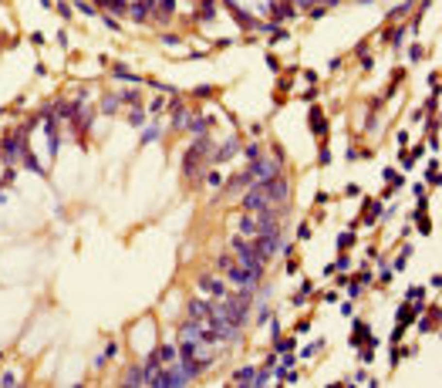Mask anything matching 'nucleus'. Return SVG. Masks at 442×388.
<instances>
[{
  "instance_id": "dca6fc26",
  "label": "nucleus",
  "mask_w": 442,
  "mask_h": 388,
  "mask_svg": "<svg viewBox=\"0 0 442 388\" xmlns=\"http://www.w3.org/2000/svg\"><path fill=\"white\" fill-rule=\"evenodd\" d=\"M355 327H358V331H355V337H351V344H365V341H368V344H375V337H371L368 334V324H355Z\"/></svg>"
},
{
  "instance_id": "a19ab883",
  "label": "nucleus",
  "mask_w": 442,
  "mask_h": 388,
  "mask_svg": "<svg viewBox=\"0 0 442 388\" xmlns=\"http://www.w3.org/2000/svg\"><path fill=\"white\" fill-rule=\"evenodd\" d=\"M229 263H233V257H220V260H216V267H220V270H226Z\"/></svg>"
},
{
  "instance_id": "9d476101",
  "label": "nucleus",
  "mask_w": 442,
  "mask_h": 388,
  "mask_svg": "<svg viewBox=\"0 0 442 388\" xmlns=\"http://www.w3.org/2000/svg\"><path fill=\"white\" fill-rule=\"evenodd\" d=\"M199 290H206L213 297H226V284L216 280V277H199Z\"/></svg>"
},
{
  "instance_id": "6ab92c4d",
  "label": "nucleus",
  "mask_w": 442,
  "mask_h": 388,
  "mask_svg": "<svg viewBox=\"0 0 442 388\" xmlns=\"http://www.w3.org/2000/svg\"><path fill=\"white\" fill-rule=\"evenodd\" d=\"M415 311H422V304H415V307H405V304H402V307H398V324L405 327V324L415 318Z\"/></svg>"
},
{
  "instance_id": "473e14b6",
  "label": "nucleus",
  "mask_w": 442,
  "mask_h": 388,
  "mask_svg": "<svg viewBox=\"0 0 442 388\" xmlns=\"http://www.w3.org/2000/svg\"><path fill=\"white\" fill-rule=\"evenodd\" d=\"M291 365H294V354H287V351H284V358H280V371H287Z\"/></svg>"
},
{
  "instance_id": "b1692460",
  "label": "nucleus",
  "mask_w": 442,
  "mask_h": 388,
  "mask_svg": "<svg viewBox=\"0 0 442 388\" xmlns=\"http://www.w3.org/2000/svg\"><path fill=\"white\" fill-rule=\"evenodd\" d=\"M189 129H193V132H199V135H203V132L210 129V118H189Z\"/></svg>"
},
{
  "instance_id": "0eeeda50",
  "label": "nucleus",
  "mask_w": 442,
  "mask_h": 388,
  "mask_svg": "<svg viewBox=\"0 0 442 388\" xmlns=\"http://www.w3.org/2000/svg\"><path fill=\"white\" fill-rule=\"evenodd\" d=\"M223 3H226V10L233 14V20H236L240 27H246V31H257V20H253L246 10H240V3H236V0H223Z\"/></svg>"
},
{
  "instance_id": "f257e3e1",
  "label": "nucleus",
  "mask_w": 442,
  "mask_h": 388,
  "mask_svg": "<svg viewBox=\"0 0 442 388\" xmlns=\"http://www.w3.org/2000/svg\"><path fill=\"white\" fill-rule=\"evenodd\" d=\"M274 230H280L277 226V209H263L257 216L240 219V233L243 236H260V233H274Z\"/></svg>"
},
{
  "instance_id": "cd10ccee",
  "label": "nucleus",
  "mask_w": 442,
  "mask_h": 388,
  "mask_svg": "<svg viewBox=\"0 0 442 388\" xmlns=\"http://www.w3.org/2000/svg\"><path fill=\"white\" fill-rule=\"evenodd\" d=\"M129 122H132V125H146V112H139V108L129 112Z\"/></svg>"
},
{
  "instance_id": "4be33fe9",
  "label": "nucleus",
  "mask_w": 442,
  "mask_h": 388,
  "mask_svg": "<svg viewBox=\"0 0 442 388\" xmlns=\"http://www.w3.org/2000/svg\"><path fill=\"white\" fill-rule=\"evenodd\" d=\"M98 3H101L105 10H115V14H122V10H129V7H125V0H98Z\"/></svg>"
},
{
  "instance_id": "bb28decb",
  "label": "nucleus",
  "mask_w": 442,
  "mask_h": 388,
  "mask_svg": "<svg viewBox=\"0 0 442 388\" xmlns=\"http://www.w3.org/2000/svg\"><path fill=\"white\" fill-rule=\"evenodd\" d=\"M115 108H118V98H105V101H101V112H105V115H112Z\"/></svg>"
},
{
  "instance_id": "5701e85b",
  "label": "nucleus",
  "mask_w": 442,
  "mask_h": 388,
  "mask_svg": "<svg viewBox=\"0 0 442 388\" xmlns=\"http://www.w3.org/2000/svg\"><path fill=\"white\" fill-rule=\"evenodd\" d=\"M213 14H216V0H203V10H199V17H203V20H210Z\"/></svg>"
},
{
  "instance_id": "20e7f679",
  "label": "nucleus",
  "mask_w": 442,
  "mask_h": 388,
  "mask_svg": "<svg viewBox=\"0 0 442 388\" xmlns=\"http://www.w3.org/2000/svg\"><path fill=\"white\" fill-rule=\"evenodd\" d=\"M226 273H229V280H233V284H240L243 290H253V287L260 284V277H263V273H257V270L243 267V263H240V267H236V263H229V267H226Z\"/></svg>"
},
{
  "instance_id": "2f4dec72",
  "label": "nucleus",
  "mask_w": 442,
  "mask_h": 388,
  "mask_svg": "<svg viewBox=\"0 0 442 388\" xmlns=\"http://www.w3.org/2000/svg\"><path fill=\"white\" fill-rule=\"evenodd\" d=\"M291 348H294V341H284V337H277V351H280V354H284V351H291Z\"/></svg>"
},
{
  "instance_id": "79ce46f5",
  "label": "nucleus",
  "mask_w": 442,
  "mask_h": 388,
  "mask_svg": "<svg viewBox=\"0 0 442 388\" xmlns=\"http://www.w3.org/2000/svg\"><path fill=\"white\" fill-rule=\"evenodd\" d=\"M311 3H314V0H297V7H311Z\"/></svg>"
},
{
  "instance_id": "423d86ee",
  "label": "nucleus",
  "mask_w": 442,
  "mask_h": 388,
  "mask_svg": "<svg viewBox=\"0 0 442 388\" xmlns=\"http://www.w3.org/2000/svg\"><path fill=\"white\" fill-rule=\"evenodd\" d=\"M277 247H280V230H274V233H260V236H257V243H253V250H257L263 260L274 257V253H277Z\"/></svg>"
},
{
  "instance_id": "37998d69",
  "label": "nucleus",
  "mask_w": 442,
  "mask_h": 388,
  "mask_svg": "<svg viewBox=\"0 0 442 388\" xmlns=\"http://www.w3.org/2000/svg\"><path fill=\"white\" fill-rule=\"evenodd\" d=\"M334 3H338V0H327V7H334Z\"/></svg>"
},
{
  "instance_id": "c85d7f7f",
  "label": "nucleus",
  "mask_w": 442,
  "mask_h": 388,
  "mask_svg": "<svg viewBox=\"0 0 442 388\" xmlns=\"http://www.w3.org/2000/svg\"><path fill=\"white\" fill-rule=\"evenodd\" d=\"M351 243H355V236H351V233H341V236H338V247H341V250H348Z\"/></svg>"
},
{
  "instance_id": "f704fd0d",
  "label": "nucleus",
  "mask_w": 442,
  "mask_h": 388,
  "mask_svg": "<svg viewBox=\"0 0 442 388\" xmlns=\"http://www.w3.org/2000/svg\"><path fill=\"white\" fill-rule=\"evenodd\" d=\"M246 159H260V145H246Z\"/></svg>"
},
{
  "instance_id": "72a5a7b5",
  "label": "nucleus",
  "mask_w": 442,
  "mask_h": 388,
  "mask_svg": "<svg viewBox=\"0 0 442 388\" xmlns=\"http://www.w3.org/2000/svg\"><path fill=\"white\" fill-rule=\"evenodd\" d=\"M101 20H105V27H108V31H118V20H115V17H108V14H105Z\"/></svg>"
},
{
  "instance_id": "39448f33",
  "label": "nucleus",
  "mask_w": 442,
  "mask_h": 388,
  "mask_svg": "<svg viewBox=\"0 0 442 388\" xmlns=\"http://www.w3.org/2000/svg\"><path fill=\"white\" fill-rule=\"evenodd\" d=\"M250 176L253 179H274V176H280V155L277 159H253Z\"/></svg>"
},
{
  "instance_id": "ddd939ff",
  "label": "nucleus",
  "mask_w": 442,
  "mask_h": 388,
  "mask_svg": "<svg viewBox=\"0 0 442 388\" xmlns=\"http://www.w3.org/2000/svg\"><path fill=\"white\" fill-rule=\"evenodd\" d=\"M152 10H155V17H159V20H169V17H172V10H176V0H155V3H152Z\"/></svg>"
},
{
  "instance_id": "a211bd4d",
  "label": "nucleus",
  "mask_w": 442,
  "mask_h": 388,
  "mask_svg": "<svg viewBox=\"0 0 442 388\" xmlns=\"http://www.w3.org/2000/svg\"><path fill=\"white\" fill-rule=\"evenodd\" d=\"M125 385H146V371L142 368H129L125 371Z\"/></svg>"
},
{
  "instance_id": "f3484780",
  "label": "nucleus",
  "mask_w": 442,
  "mask_h": 388,
  "mask_svg": "<svg viewBox=\"0 0 442 388\" xmlns=\"http://www.w3.org/2000/svg\"><path fill=\"white\" fill-rule=\"evenodd\" d=\"M148 10H152V3H148V0H139V3H132V7H129V14H132L135 20H146Z\"/></svg>"
},
{
  "instance_id": "1a4fd4ad",
  "label": "nucleus",
  "mask_w": 442,
  "mask_h": 388,
  "mask_svg": "<svg viewBox=\"0 0 442 388\" xmlns=\"http://www.w3.org/2000/svg\"><path fill=\"white\" fill-rule=\"evenodd\" d=\"M27 145H24V132H14L7 142H3V159H14V155H20Z\"/></svg>"
},
{
  "instance_id": "c756f323",
  "label": "nucleus",
  "mask_w": 442,
  "mask_h": 388,
  "mask_svg": "<svg viewBox=\"0 0 442 388\" xmlns=\"http://www.w3.org/2000/svg\"><path fill=\"white\" fill-rule=\"evenodd\" d=\"M412 257V247H405V250H402V257L395 260V270H402V267H405V260Z\"/></svg>"
},
{
  "instance_id": "6e6552de",
  "label": "nucleus",
  "mask_w": 442,
  "mask_h": 388,
  "mask_svg": "<svg viewBox=\"0 0 442 388\" xmlns=\"http://www.w3.org/2000/svg\"><path fill=\"white\" fill-rule=\"evenodd\" d=\"M243 209H250V213H263V209H274V206L257 193V189H250V193L243 196Z\"/></svg>"
},
{
  "instance_id": "c9c22d12",
  "label": "nucleus",
  "mask_w": 442,
  "mask_h": 388,
  "mask_svg": "<svg viewBox=\"0 0 442 388\" xmlns=\"http://www.w3.org/2000/svg\"><path fill=\"white\" fill-rule=\"evenodd\" d=\"M0 385H7V388H10V385H17V375H10V371H7V375L0 378Z\"/></svg>"
},
{
  "instance_id": "f8f14e48",
  "label": "nucleus",
  "mask_w": 442,
  "mask_h": 388,
  "mask_svg": "<svg viewBox=\"0 0 442 388\" xmlns=\"http://www.w3.org/2000/svg\"><path fill=\"white\" fill-rule=\"evenodd\" d=\"M250 183H253V176H250V169H243V172H236V176L226 183V189L236 193V189H243V186H250Z\"/></svg>"
},
{
  "instance_id": "7ed1b4c3",
  "label": "nucleus",
  "mask_w": 442,
  "mask_h": 388,
  "mask_svg": "<svg viewBox=\"0 0 442 388\" xmlns=\"http://www.w3.org/2000/svg\"><path fill=\"white\" fill-rule=\"evenodd\" d=\"M229 247H233V257L240 260L243 267H250V270H257V273H263V267H267V260H263L260 253H257V250H253V243H250L246 236H236V240H233Z\"/></svg>"
},
{
  "instance_id": "412c9836",
  "label": "nucleus",
  "mask_w": 442,
  "mask_h": 388,
  "mask_svg": "<svg viewBox=\"0 0 442 388\" xmlns=\"http://www.w3.org/2000/svg\"><path fill=\"white\" fill-rule=\"evenodd\" d=\"M253 375H257L253 368H240V371L233 375V382H236V385H246V388H250V382H253Z\"/></svg>"
},
{
  "instance_id": "f03ea898",
  "label": "nucleus",
  "mask_w": 442,
  "mask_h": 388,
  "mask_svg": "<svg viewBox=\"0 0 442 388\" xmlns=\"http://www.w3.org/2000/svg\"><path fill=\"white\" fill-rule=\"evenodd\" d=\"M253 189H257V193H260L267 202H270V206H274V209H277V206H284V202H287V189H291V186H287V179H284V176H274V179H260Z\"/></svg>"
},
{
  "instance_id": "4c0bfd02",
  "label": "nucleus",
  "mask_w": 442,
  "mask_h": 388,
  "mask_svg": "<svg viewBox=\"0 0 442 388\" xmlns=\"http://www.w3.org/2000/svg\"><path fill=\"white\" fill-rule=\"evenodd\" d=\"M419 331H422V334H429V331H436V327H432V321H419Z\"/></svg>"
},
{
  "instance_id": "9b49d317",
  "label": "nucleus",
  "mask_w": 442,
  "mask_h": 388,
  "mask_svg": "<svg viewBox=\"0 0 442 388\" xmlns=\"http://www.w3.org/2000/svg\"><path fill=\"white\" fill-rule=\"evenodd\" d=\"M213 314V304L210 301H189V318L193 321H206Z\"/></svg>"
},
{
  "instance_id": "a878e982",
  "label": "nucleus",
  "mask_w": 442,
  "mask_h": 388,
  "mask_svg": "<svg viewBox=\"0 0 442 388\" xmlns=\"http://www.w3.org/2000/svg\"><path fill=\"white\" fill-rule=\"evenodd\" d=\"M426 176H429V183H432V186L439 183V162H436V159H432V166L426 169Z\"/></svg>"
},
{
  "instance_id": "393cba45",
  "label": "nucleus",
  "mask_w": 442,
  "mask_h": 388,
  "mask_svg": "<svg viewBox=\"0 0 442 388\" xmlns=\"http://www.w3.org/2000/svg\"><path fill=\"white\" fill-rule=\"evenodd\" d=\"M260 385H270V375H267V371H257L253 382H250V388H260Z\"/></svg>"
},
{
  "instance_id": "e433bc0d",
  "label": "nucleus",
  "mask_w": 442,
  "mask_h": 388,
  "mask_svg": "<svg viewBox=\"0 0 442 388\" xmlns=\"http://www.w3.org/2000/svg\"><path fill=\"white\" fill-rule=\"evenodd\" d=\"M321 344H324V341H314V344H307V348H304V354H307V358H311V354H314V351H317V348H321Z\"/></svg>"
},
{
  "instance_id": "58836bf2",
  "label": "nucleus",
  "mask_w": 442,
  "mask_h": 388,
  "mask_svg": "<svg viewBox=\"0 0 442 388\" xmlns=\"http://www.w3.org/2000/svg\"><path fill=\"white\" fill-rule=\"evenodd\" d=\"M155 138H159V132H155V129H148L146 135H142V142H155Z\"/></svg>"
},
{
  "instance_id": "aec40b11",
  "label": "nucleus",
  "mask_w": 442,
  "mask_h": 388,
  "mask_svg": "<svg viewBox=\"0 0 442 388\" xmlns=\"http://www.w3.org/2000/svg\"><path fill=\"white\" fill-rule=\"evenodd\" d=\"M311 129L317 132V135H321V132H327V122L321 118V108H311Z\"/></svg>"
},
{
  "instance_id": "ea45409f",
  "label": "nucleus",
  "mask_w": 442,
  "mask_h": 388,
  "mask_svg": "<svg viewBox=\"0 0 442 388\" xmlns=\"http://www.w3.org/2000/svg\"><path fill=\"white\" fill-rule=\"evenodd\" d=\"M371 358H375V351H371V344H368V348H365V351H361V361H365V365H368Z\"/></svg>"
},
{
  "instance_id": "7c9ffc66",
  "label": "nucleus",
  "mask_w": 442,
  "mask_h": 388,
  "mask_svg": "<svg viewBox=\"0 0 442 388\" xmlns=\"http://www.w3.org/2000/svg\"><path fill=\"white\" fill-rule=\"evenodd\" d=\"M206 183H210V186H220V183H223V176L216 172V169H213V172H206Z\"/></svg>"
},
{
  "instance_id": "2eb2a0df",
  "label": "nucleus",
  "mask_w": 442,
  "mask_h": 388,
  "mask_svg": "<svg viewBox=\"0 0 442 388\" xmlns=\"http://www.w3.org/2000/svg\"><path fill=\"white\" fill-rule=\"evenodd\" d=\"M20 162H24V166H27L31 172H37V176H44V166H41V162L34 159V152H31V149H24V152H20Z\"/></svg>"
},
{
  "instance_id": "4468645a",
  "label": "nucleus",
  "mask_w": 442,
  "mask_h": 388,
  "mask_svg": "<svg viewBox=\"0 0 442 388\" xmlns=\"http://www.w3.org/2000/svg\"><path fill=\"white\" fill-rule=\"evenodd\" d=\"M172 112H176V115H172V125H176V129H189V118H193V112H186L182 105H176Z\"/></svg>"
}]
</instances>
